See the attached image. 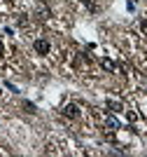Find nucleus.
Returning a JSON list of instances; mask_svg holds the SVG:
<instances>
[{"mask_svg":"<svg viewBox=\"0 0 147 157\" xmlns=\"http://www.w3.org/2000/svg\"><path fill=\"white\" fill-rule=\"evenodd\" d=\"M126 117H128V122H135V120H138V115H135V113H128Z\"/></svg>","mask_w":147,"mask_h":157,"instance_id":"obj_7","label":"nucleus"},{"mask_svg":"<svg viewBox=\"0 0 147 157\" xmlns=\"http://www.w3.org/2000/svg\"><path fill=\"white\" fill-rule=\"evenodd\" d=\"M108 127H110V131H117L119 129V122H117L115 117H108Z\"/></svg>","mask_w":147,"mask_h":157,"instance_id":"obj_5","label":"nucleus"},{"mask_svg":"<svg viewBox=\"0 0 147 157\" xmlns=\"http://www.w3.org/2000/svg\"><path fill=\"white\" fill-rule=\"evenodd\" d=\"M2 54H5V47H2V42H0V56H2Z\"/></svg>","mask_w":147,"mask_h":157,"instance_id":"obj_8","label":"nucleus"},{"mask_svg":"<svg viewBox=\"0 0 147 157\" xmlns=\"http://www.w3.org/2000/svg\"><path fill=\"white\" fill-rule=\"evenodd\" d=\"M33 49H35L38 54H42V56H45V54H49L51 45H49V40H45V38H38L35 42H33Z\"/></svg>","mask_w":147,"mask_h":157,"instance_id":"obj_1","label":"nucleus"},{"mask_svg":"<svg viewBox=\"0 0 147 157\" xmlns=\"http://www.w3.org/2000/svg\"><path fill=\"white\" fill-rule=\"evenodd\" d=\"M105 105H108L112 113H122V110H124V105L119 103V101H115V98H108V101H105Z\"/></svg>","mask_w":147,"mask_h":157,"instance_id":"obj_3","label":"nucleus"},{"mask_svg":"<svg viewBox=\"0 0 147 157\" xmlns=\"http://www.w3.org/2000/svg\"><path fill=\"white\" fill-rule=\"evenodd\" d=\"M63 117H68V120H77L79 117V105L77 103H68V105H63Z\"/></svg>","mask_w":147,"mask_h":157,"instance_id":"obj_2","label":"nucleus"},{"mask_svg":"<svg viewBox=\"0 0 147 157\" xmlns=\"http://www.w3.org/2000/svg\"><path fill=\"white\" fill-rule=\"evenodd\" d=\"M24 110H26V113H31V115H33V113H35V103L26 101V103H24Z\"/></svg>","mask_w":147,"mask_h":157,"instance_id":"obj_6","label":"nucleus"},{"mask_svg":"<svg viewBox=\"0 0 147 157\" xmlns=\"http://www.w3.org/2000/svg\"><path fill=\"white\" fill-rule=\"evenodd\" d=\"M0 94H2V89H0Z\"/></svg>","mask_w":147,"mask_h":157,"instance_id":"obj_9","label":"nucleus"},{"mask_svg":"<svg viewBox=\"0 0 147 157\" xmlns=\"http://www.w3.org/2000/svg\"><path fill=\"white\" fill-rule=\"evenodd\" d=\"M101 66H103L108 73H115V71H117V63H115L112 59H101Z\"/></svg>","mask_w":147,"mask_h":157,"instance_id":"obj_4","label":"nucleus"}]
</instances>
